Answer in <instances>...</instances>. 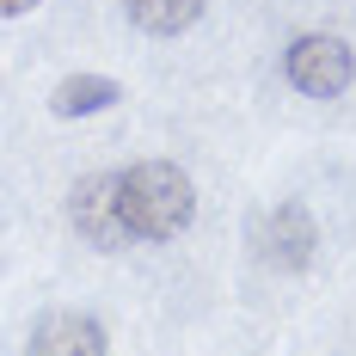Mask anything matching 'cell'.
Returning a JSON list of instances; mask_svg holds the SVG:
<instances>
[{
	"mask_svg": "<svg viewBox=\"0 0 356 356\" xmlns=\"http://www.w3.org/2000/svg\"><path fill=\"white\" fill-rule=\"evenodd\" d=\"M117 215H123L129 240L160 246V240H172V234L191 227V215H197V184H191L184 166H172V160H136V166L117 172Z\"/></svg>",
	"mask_w": 356,
	"mask_h": 356,
	"instance_id": "1",
	"label": "cell"
},
{
	"mask_svg": "<svg viewBox=\"0 0 356 356\" xmlns=\"http://www.w3.org/2000/svg\"><path fill=\"white\" fill-rule=\"evenodd\" d=\"M283 68H289V80H295V92H307V99H338V92L356 80V49L344 43V37L307 31V37L289 43Z\"/></svg>",
	"mask_w": 356,
	"mask_h": 356,
	"instance_id": "2",
	"label": "cell"
},
{
	"mask_svg": "<svg viewBox=\"0 0 356 356\" xmlns=\"http://www.w3.org/2000/svg\"><path fill=\"white\" fill-rule=\"evenodd\" d=\"M68 221H74V234H80L86 246H99V252H123L129 246V227H123V215H117V172H86L80 178L68 191Z\"/></svg>",
	"mask_w": 356,
	"mask_h": 356,
	"instance_id": "3",
	"label": "cell"
},
{
	"mask_svg": "<svg viewBox=\"0 0 356 356\" xmlns=\"http://www.w3.org/2000/svg\"><path fill=\"white\" fill-rule=\"evenodd\" d=\"M314 246H320V227H314V209L307 203H277V209L258 221V258L270 270H307L314 264Z\"/></svg>",
	"mask_w": 356,
	"mask_h": 356,
	"instance_id": "4",
	"label": "cell"
},
{
	"mask_svg": "<svg viewBox=\"0 0 356 356\" xmlns=\"http://www.w3.org/2000/svg\"><path fill=\"white\" fill-rule=\"evenodd\" d=\"M25 356H111V338L105 325L92 320V314H43V320L31 325V344H25Z\"/></svg>",
	"mask_w": 356,
	"mask_h": 356,
	"instance_id": "5",
	"label": "cell"
},
{
	"mask_svg": "<svg viewBox=\"0 0 356 356\" xmlns=\"http://www.w3.org/2000/svg\"><path fill=\"white\" fill-rule=\"evenodd\" d=\"M117 99H123V86L105 80V74H68V80L49 92V111H56V117H99V111H111Z\"/></svg>",
	"mask_w": 356,
	"mask_h": 356,
	"instance_id": "6",
	"label": "cell"
},
{
	"mask_svg": "<svg viewBox=\"0 0 356 356\" xmlns=\"http://www.w3.org/2000/svg\"><path fill=\"white\" fill-rule=\"evenodd\" d=\"M123 13H129V25L147 37H178L197 25V13H203V0H123Z\"/></svg>",
	"mask_w": 356,
	"mask_h": 356,
	"instance_id": "7",
	"label": "cell"
},
{
	"mask_svg": "<svg viewBox=\"0 0 356 356\" xmlns=\"http://www.w3.org/2000/svg\"><path fill=\"white\" fill-rule=\"evenodd\" d=\"M37 0H0V19H19V13H31Z\"/></svg>",
	"mask_w": 356,
	"mask_h": 356,
	"instance_id": "8",
	"label": "cell"
}]
</instances>
